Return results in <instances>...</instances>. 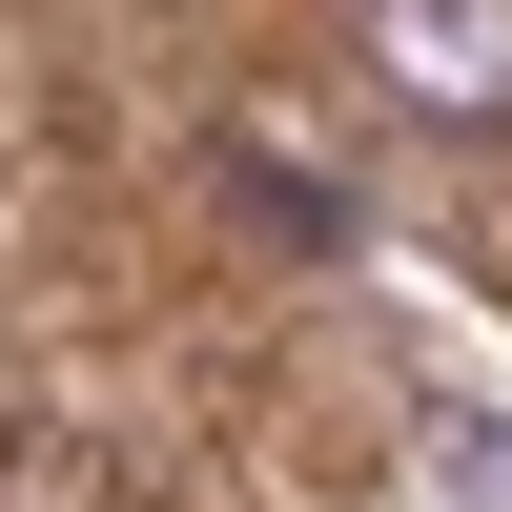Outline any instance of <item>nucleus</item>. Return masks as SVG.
Listing matches in <instances>:
<instances>
[{"label":"nucleus","instance_id":"nucleus-2","mask_svg":"<svg viewBox=\"0 0 512 512\" xmlns=\"http://www.w3.org/2000/svg\"><path fill=\"white\" fill-rule=\"evenodd\" d=\"M0 512H144V472L82 431H0Z\"/></svg>","mask_w":512,"mask_h":512},{"label":"nucleus","instance_id":"nucleus-1","mask_svg":"<svg viewBox=\"0 0 512 512\" xmlns=\"http://www.w3.org/2000/svg\"><path fill=\"white\" fill-rule=\"evenodd\" d=\"M369 82L410 123H512V0H369Z\"/></svg>","mask_w":512,"mask_h":512},{"label":"nucleus","instance_id":"nucleus-3","mask_svg":"<svg viewBox=\"0 0 512 512\" xmlns=\"http://www.w3.org/2000/svg\"><path fill=\"white\" fill-rule=\"evenodd\" d=\"M431 472L472 492V512H512V431H472V410H451V431H431Z\"/></svg>","mask_w":512,"mask_h":512}]
</instances>
